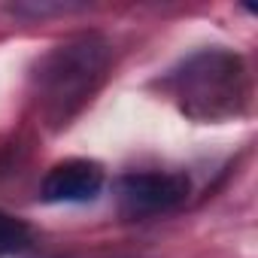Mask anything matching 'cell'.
<instances>
[{
  "mask_svg": "<svg viewBox=\"0 0 258 258\" xmlns=\"http://www.w3.org/2000/svg\"><path fill=\"white\" fill-rule=\"evenodd\" d=\"M182 112L201 121L234 115L246 94V70L234 52L204 49L191 55L173 76Z\"/></svg>",
  "mask_w": 258,
  "mask_h": 258,
  "instance_id": "obj_1",
  "label": "cell"
},
{
  "mask_svg": "<svg viewBox=\"0 0 258 258\" xmlns=\"http://www.w3.org/2000/svg\"><path fill=\"white\" fill-rule=\"evenodd\" d=\"M109 61L100 37H79L58 46L40 70V97L55 121H67L97 88Z\"/></svg>",
  "mask_w": 258,
  "mask_h": 258,
  "instance_id": "obj_2",
  "label": "cell"
},
{
  "mask_svg": "<svg viewBox=\"0 0 258 258\" xmlns=\"http://www.w3.org/2000/svg\"><path fill=\"white\" fill-rule=\"evenodd\" d=\"M188 198V179L182 173L143 170L127 173L118 182V207L127 219H152L176 210Z\"/></svg>",
  "mask_w": 258,
  "mask_h": 258,
  "instance_id": "obj_3",
  "label": "cell"
},
{
  "mask_svg": "<svg viewBox=\"0 0 258 258\" xmlns=\"http://www.w3.org/2000/svg\"><path fill=\"white\" fill-rule=\"evenodd\" d=\"M103 167L88 158H67L58 161L43 179V201L46 204H88L103 191Z\"/></svg>",
  "mask_w": 258,
  "mask_h": 258,
  "instance_id": "obj_4",
  "label": "cell"
},
{
  "mask_svg": "<svg viewBox=\"0 0 258 258\" xmlns=\"http://www.w3.org/2000/svg\"><path fill=\"white\" fill-rule=\"evenodd\" d=\"M28 240H31L28 225L22 219H16V216L0 210V258H10V255L22 252L28 246Z\"/></svg>",
  "mask_w": 258,
  "mask_h": 258,
  "instance_id": "obj_5",
  "label": "cell"
},
{
  "mask_svg": "<svg viewBox=\"0 0 258 258\" xmlns=\"http://www.w3.org/2000/svg\"><path fill=\"white\" fill-rule=\"evenodd\" d=\"M82 10V4H67V0H28V4H13L10 13L13 16H28V19H43V16H64V13H76Z\"/></svg>",
  "mask_w": 258,
  "mask_h": 258,
  "instance_id": "obj_6",
  "label": "cell"
}]
</instances>
